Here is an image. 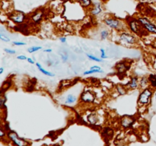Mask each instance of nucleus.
<instances>
[{
	"mask_svg": "<svg viewBox=\"0 0 156 146\" xmlns=\"http://www.w3.org/2000/svg\"><path fill=\"white\" fill-rule=\"evenodd\" d=\"M154 96V90L150 87L143 89L138 96L137 103L140 107H147L152 103V97Z\"/></svg>",
	"mask_w": 156,
	"mask_h": 146,
	"instance_id": "f257e3e1",
	"label": "nucleus"
},
{
	"mask_svg": "<svg viewBox=\"0 0 156 146\" xmlns=\"http://www.w3.org/2000/svg\"><path fill=\"white\" fill-rule=\"evenodd\" d=\"M137 37L136 34L127 30H123L119 33L118 42L125 47H133L137 43Z\"/></svg>",
	"mask_w": 156,
	"mask_h": 146,
	"instance_id": "f03ea898",
	"label": "nucleus"
},
{
	"mask_svg": "<svg viewBox=\"0 0 156 146\" xmlns=\"http://www.w3.org/2000/svg\"><path fill=\"white\" fill-rule=\"evenodd\" d=\"M104 23L110 29L118 31L119 33L123 30H127V24L122 20L115 17H107L104 19Z\"/></svg>",
	"mask_w": 156,
	"mask_h": 146,
	"instance_id": "7ed1b4c3",
	"label": "nucleus"
},
{
	"mask_svg": "<svg viewBox=\"0 0 156 146\" xmlns=\"http://www.w3.org/2000/svg\"><path fill=\"white\" fill-rule=\"evenodd\" d=\"M126 24H127V29H129V31L132 32L134 34L143 36V33H146V31L144 30L141 24L139 22L137 18H129L126 21Z\"/></svg>",
	"mask_w": 156,
	"mask_h": 146,
	"instance_id": "20e7f679",
	"label": "nucleus"
},
{
	"mask_svg": "<svg viewBox=\"0 0 156 146\" xmlns=\"http://www.w3.org/2000/svg\"><path fill=\"white\" fill-rule=\"evenodd\" d=\"M96 94L91 90H84L79 96V102L85 104H92L96 100Z\"/></svg>",
	"mask_w": 156,
	"mask_h": 146,
	"instance_id": "39448f33",
	"label": "nucleus"
},
{
	"mask_svg": "<svg viewBox=\"0 0 156 146\" xmlns=\"http://www.w3.org/2000/svg\"><path fill=\"white\" fill-rule=\"evenodd\" d=\"M137 19L147 33L156 34V25L153 22H152L147 17L139 16Z\"/></svg>",
	"mask_w": 156,
	"mask_h": 146,
	"instance_id": "423d86ee",
	"label": "nucleus"
},
{
	"mask_svg": "<svg viewBox=\"0 0 156 146\" xmlns=\"http://www.w3.org/2000/svg\"><path fill=\"white\" fill-rule=\"evenodd\" d=\"M7 137L15 146H28L29 145L28 141L24 140V138H21L20 136H18V134L12 130L8 131Z\"/></svg>",
	"mask_w": 156,
	"mask_h": 146,
	"instance_id": "0eeeda50",
	"label": "nucleus"
},
{
	"mask_svg": "<svg viewBox=\"0 0 156 146\" xmlns=\"http://www.w3.org/2000/svg\"><path fill=\"white\" fill-rule=\"evenodd\" d=\"M9 18L15 24H21L25 21L26 15L21 11H14V12H11Z\"/></svg>",
	"mask_w": 156,
	"mask_h": 146,
	"instance_id": "6e6552de",
	"label": "nucleus"
},
{
	"mask_svg": "<svg viewBox=\"0 0 156 146\" xmlns=\"http://www.w3.org/2000/svg\"><path fill=\"white\" fill-rule=\"evenodd\" d=\"M136 122V118L133 116L124 115L120 118V125L122 128L126 129L132 127Z\"/></svg>",
	"mask_w": 156,
	"mask_h": 146,
	"instance_id": "1a4fd4ad",
	"label": "nucleus"
},
{
	"mask_svg": "<svg viewBox=\"0 0 156 146\" xmlns=\"http://www.w3.org/2000/svg\"><path fill=\"white\" fill-rule=\"evenodd\" d=\"M44 15V9H37L35 12H33V14L30 16V20L32 23L34 24H38L41 22L43 20Z\"/></svg>",
	"mask_w": 156,
	"mask_h": 146,
	"instance_id": "9d476101",
	"label": "nucleus"
},
{
	"mask_svg": "<svg viewBox=\"0 0 156 146\" xmlns=\"http://www.w3.org/2000/svg\"><path fill=\"white\" fill-rule=\"evenodd\" d=\"M130 68V65L126 61H120L115 65V69L117 74H125Z\"/></svg>",
	"mask_w": 156,
	"mask_h": 146,
	"instance_id": "9b49d317",
	"label": "nucleus"
},
{
	"mask_svg": "<svg viewBox=\"0 0 156 146\" xmlns=\"http://www.w3.org/2000/svg\"><path fill=\"white\" fill-rule=\"evenodd\" d=\"M103 5L100 2L94 3L92 7L90 9H88L90 15H91L92 16H98V15H100L103 12Z\"/></svg>",
	"mask_w": 156,
	"mask_h": 146,
	"instance_id": "f8f14e48",
	"label": "nucleus"
},
{
	"mask_svg": "<svg viewBox=\"0 0 156 146\" xmlns=\"http://www.w3.org/2000/svg\"><path fill=\"white\" fill-rule=\"evenodd\" d=\"M128 90H136L140 88V78L137 76H132L126 85Z\"/></svg>",
	"mask_w": 156,
	"mask_h": 146,
	"instance_id": "ddd939ff",
	"label": "nucleus"
},
{
	"mask_svg": "<svg viewBox=\"0 0 156 146\" xmlns=\"http://www.w3.org/2000/svg\"><path fill=\"white\" fill-rule=\"evenodd\" d=\"M87 120L91 125H96L99 122V116L97 112L92 111L87 116Z\"/></svg>",
	"mask_w": 156,
	"mask_h": 146,
	"instance_id": "4468645a",
	"label": "nucleus"
},
{
	"mask_svg": "<svg viewBox=\"0 0 156 146\" xmlns=\"http://www.w3.org/2000/svg\"><path fill=\"white\" fill-rule=\"evenodd\" d=\"M115 90H116V92L118 94V95L120 96H123L125 95L126 93L128 92V89L126 88V85H120V84H118L115 86Z\"/></svg>",
	"mask_w": 156,
	"mask_h": 146,
	"instance_id": "2eb2a0df",
	"label": "nucleus"
},
{
	"mask_svg": "<svg viewBox=\"0 0 156 146\" xmlns=\"http://www.w3.org/2000/svg\"><path fill=\"white\" fill-rule=\"evenodd\" d=\"M35 65H36L37 69L39 70V71H41V73H43L44 75H45L49 76V77H54V76H55L54 73H53V72H51V71L46 70L45 68H44V67L41 65V64L39 63V62H36V63H35Z\"/></svg>",
	"mask_w": 156,
	"mask_h": 146,
	"instance_id": "dca6fc26",
	"label": "nucleus"
},
{
	"mask_svg": "<svg viewBox=\"0 0 156 146\" xmlns=\"http://www.w3.org/2000/svg\"><path fill=\"white\" fill-rule=\"evenodd\" d=\"M149 82V87L155 91L156 90V74L155 73H150L148 75Z\"/></svg>",
	"mask_w": 156,
	"mask_h": 146,
	"instance_id": "f3484780",
	"label": "nucleus"
},
{
	"mask_svg": "<svg viewBox=\"0 0 156 146\" xmlns=\"http://www.w3.org/2000/svg\"><path fill=\"white\" fill-rule=\"evenodd\" d=\"M149 87V82L148 76H143L140 78V89H145L146 88Z\"/></svg>",
	"mask_w": 156,
	"mask_h": 146,
	"instance_id": "a211bd4d",
	"label": "nucleus"
},
{
	"mask_svg": "<svg viewBox=\"0 0 156 146\" xmlns=\"http://www.w3.org/2000/svg\"><path fill=\"white\" fill-rule=\"evenodd\" d=\"M79 2L81 7L86 9H90L93 5V2L91 0H76Z\"/></svg>",
	"mask_w": 156,
	"mask_h": 146,
	"instance_id": "6ab92c4d",
	"label": "nucleus"
},
{
	"mask_svg": "<svg viewBox=\"0 0 156 146\" xmlns=\"http://www.w3.org/2000/svg\"><path fill=\"white\" fill-rule=\"evenodd\" d=\"M77 101V97L73 94H69L65 100V103L66 105H73Z\"/></svg>",
	"mask_w": 156,
	"mask_h": 146,
	"instance_id": "aec40b11",
	"label": "nucleus"
},
{
	"mask_svg": "<svg viewBox=\"0 0 156 146\" xmlns=\"http://www.w3.org/2000/svg\"><path fill=\"white\" fill-rule=\"evenodd\" d=\"M110 35H111V33L108 29H102L100 31V38L103 40L108 39L110 37Z\"/></svg>",
	"mask_w": 156,
	"mask_h": 146,
	"instance_id": "412c9836",
	"label": "nucleus"
},
{
	"mask_svg": "<svg viewBox=\"0 0 156 146\" xmlns=\"http://www.w3.org/2000/svg\"><path fill=\"white\" fill-rule=\"evenodd\" d=\"M11 86H12V82L11 81H5L2 85L1 94H4L5 91H6V90L9 89Z\"/></svg>",
	"mask_w": 156,
	"mask_h": 146,
	"instance_id": "4be33fe9",
	"label": "nucleus"
},
{
	"mask_svg": "<svg viewBox=\"0 0 156 146\" xmlns=\"http://www.w3.org/2000/svg\"><path fill=\"white\" fill-rule=\"evenodd\" d=\"M86 57L88 58L89 60L94 61V62H101L103 59L101 58H99L98 56H94L93 54H90V53H86Z\"/></svg>",
	"mask_w": 156,
	"mask_h": 146,
	"instance_id": "5701e85b",
	"label": "nucleus"
},
{
	"mask_svg": "<svg viewBox=\"0 0 156 146\" xmlns=\"http://www.w3.org/2000/svg\"><path fill=\"white\" fill-rule=\"evenodd\" d=\"M104 72V70L102 69H89L87 71H84L83 75H89L95 74V73H102Z\"/></svg>",
	"mask_w": 156,
	"mask_h": 146,
	"instance_id": "b1692460",
	"label": "nucleus"
},
{
	"mask_svg": "<svg viewBox=\"0 0 156 146\" xmlns=\"http://www.w3.org/2000/svg\"><path fill=\"white\" fill-rule=\"evenodd\" d=\"M42 47H41V46H33V47H30L27 49V52L29 53H34L35 52H37L39 50H42Z\"/></svg>",
	"mask_w": 156,
	"mask_h": 146,
	"instance_id": "393cba45",
	"label": "nucleus"
},
{
	"mask_svg": "<svg viewBox=\"0 0 156 146\" xmlns=\"http://www.w3.org/2000/svg\"><path fill=\"white\" fill-rule=\"evenodd\" d=\"M6 100H7V98L5 96L4 94H1V96H0V108L2 109H3V108L5 106Z\"/></svg>",
	"mask_w": 156,
	"mask_h": 146,
	"instance_id": "a878e982",
	"label": "nucleus"
},
{
	"mask_svg": "<svg viewBox=\"0 0 156 146\" xmlns=\"http://www.w3.org/2000/svg\"><path fill=\"white\" fill-rule=\"evenodd\" d=\"M0 40H1L2 41H3V42H5V43H8L10 41V38H9L7 35L2 33H0Z\"/></svg>",
	"mask_w": 156,
	"mask_h": 146,
	"instance_id": "bb28decb",
	"label": "nucleus"
},
{
	"mask_svg": "<svg viewBox=\"0 0 156 146\" xmlns=\"http://www.w3.org/2000/svg\"><path fill=\"white\" fill-rule=\"evenodd\" d=\"M60 56H61V59H62V62H66L68 61L69 56H68V53H67L66 52H64V53H61Z\"/></svg>",
	"mask_w": 156,
	"mask_h": 146,
	"instance_id": "cd10ccee",
	"label": "nucleus"
},
{
	"mask_svg": "<svg viewBox=\"0 0 156 146\" xmlns=\"http://www.w3.org/2000/svg\"><path fill=\"white\" fill-rule=\"evenodd\" d=\"M100 53H101V58L102 59H108V56H107V54H106V51H105V49H103V48L100 49Z\"/></svg>",
	"mask_w": 156,
	"mask_h": 146,
	"instance_id": "c85d7f7f",
	"label": "nucleus"
},
{
	"mask_svg": "<svg viewBox=\"0 0 156 146\" xmlns=\"http://www.w3.org/2000/svg\"><path fill=\"white\" fill-rule=\"evenodd\" d=\"M4 51L7 54L9 55H14L16 53V51H15V50H13V49H9V48H5L4 49Z\"/></svg>",
	"mask_w": 156,
	"mask_h": 146,
	"instance_id": "c756f323",
	"label": "nucleus"
},
{
	"mask_svg": "<svg viewBox=\"0 0 156 146\" xmlns=\"http://www.w3.org/2000/svg\"><path fill=\"white\" fill-rule=\"evenodd\" d=\"M12 44L14 46H17V47H21V46H25L27 43L24 42H21V41H13Z\"/></svg>",
	"mask_w": 156,
	"mask_h": 146,
	"instance_id": "7c9ffc66",
	"label": "nucleus"
},
{
	"mask_svg": "<svg viewBox=\"0 0 156 146\" xmlns=\"http://www.w3.org/2000/svg\"><path fill=\"white\" fill-rule=\"evenodd\" d=\"M6 135H7L6 131L4 130L3 127L0 128V137H1L2 139H3V138H4L5 136H6Z\"/></svg>",
	"mask_w": 156,
	"mask_h": 146,
	"instance_id": "2f4dec72",
	"label": "nucleus"
},
{
	"mask_svg": "<svg viewBox=\"0 0 156 146\" xmlns=\"http://www.w3.org/2000/svg\"><path fill=\"white\" fill-rule=\"evenodd\" d=\"M17 59H19V60H27V57L26 56H24V55H19V56H17Z\"/></svg>",
	"mask_w": 156,
	"mask_h": 146,
	"instance_id": "473e14b6",
	"label": "nucleus"
},
{
	"mask_svg": "<svg viewBox=\"0 0 156 146\" xmlns=\"http://www.w3.org/2000/svg\"><path fill=\"white\" fill-rule=\"evenodd\" d=\"M139 1L143 3H154L155 2L156 0H139Z\"/></svg>",
	"mask_w": 156,
	"mask_h": 146,
	"instance_id": "72a5a7b5",
	"label": "nucleus"
},
{
	"mask_svg": "<svg viewBox=\"0 0 156 146\" xmlns=\"http://www.w3.org/2000/svg\"><path fill=\"white\" fill-rule=\"evenodd\" d=\"M59 41H60L62 43H66L67 39L66 36H60V37H59Z\"/></svg>",
	"mask_w": 156,
	"mask_h": 146,
	"instance_id": "f704fd0d",
	"label": "nucleus"
},
{
	"mask_svg": "<svg viewBox=\"0 0 156 146\" xmlns=\"http://www.w3.org/2000/svg\"><path fill=\"white\" fill-rule=\"evenodd\" d=\"M27 62H28V63L32 64V65H33V64H35V63H36V62H34V59H32V58H30V57H27Z\"/></svg>",
	"mask_w": 156,
	"mask_h": 146,
	"instance_id": "c9c22d12",
	"label": "nucleus"
},
{
	"mask_svg": "<svg viewBox=\"0 0 156 146\" xmlns=\"http://www.w3.org/2000/svg\"><path fill=\"white\" fill-rule=\"evenodd\" d=\"M89 69H101V68L98 65H93V66L90 67Z\"/></svg>",
	"mask_w": 156,
	"mask_h": 146,
	"instance_id": "e433bc0d",
	"label": "nucleus"
},
{
	"mask_svg": "<svg viewBox=\"0 0 156 146\" xmlns=\"http://www.w3.org/2000/svg\"><path fill=\"white\" fill-rule=\"evenodd\" d=\"M52 51H53V50H52V49H50V48L44 49V50H43V52H44V53H52Z\"/></svg>",
	"mask_w": 156,
	"mask_h": 146,
	"instance_id": "4c0bfd02",
	"label": "nucleus"
},
{
	"mask_svg": "<svg viewBox=\"0 0 156 146\" xmlns=\"http://www.w3.org/2000/svg\"><path fill=\"white\" fill-rule=\"evenodd\" d=\"M4 72V68L3 67H0V75H2Z\"/></svg>",
	"mask_w": 156,
	"mask_h": 146,
	"instance_id": "58836bf2",
	"label": "nucleus"
},
{
	"mask_svg": "<svg viewBox=\"0 0 156 146\" xmlns=\"http://www.w3.org/2000/svg\"><path fill=\"white\" fill-rule=\"evenodd\" d=\"M51 1L54 2L56 1V0H51ZM59 1H60L61 2H68V1H71V0H59Z\"/></svg>",
	"mask_w": 156,
	"mask_h": 146,
	"instance_id": "ea45409f",
	"label": "nucleus"
},
{
	"mask_svg": "<svg viewBox=\"0 0 156 146\" xmlns=\"http://www.w3.org/2000/svg\"><path fill=\"white\" fill-rule=\"evenodd\" d=\"M154 99H155V102H156V91L155 93H154Z\"/></svg>",
	"mask_w": 156,
	"mask_h": 146,
	"instance_id": "a19ab883",
	"label": "nucleus"
},
{
	"mask_svg": "<svg viewBox=\"0 0 156 146\" xmlns=\"http://www.w3.org/2000/svg\"><path fill=\"white\" fill-rule=\"evenodd\" d=\"M102 1H103V2H107V1H108V0H102Z\"/></svg>",
	"mask_w": 156,
	"mask_h": 146,
	"instance_id": "79ce46f5",
	"label": "nucleus"
}]
</instances>
